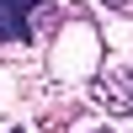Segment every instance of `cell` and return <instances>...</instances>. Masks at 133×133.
<instances>
[{
  "label": "cell",
  "instance_id": "obj_6",
  "mask_svg": "<svg viewBox=\"0 0 133 133\" xmlns=\"http://www.w3.org/2000/svg\"><path fill=\"white\" fill-rule=\"evenodd\" d=\"M16 133H21V128H16Z\"/></svg>",
  "mask_w": 133,
  "mask_h": 133
},
{
  "label": "cell",
  "instance_id": "obj_1",
  "mask_svg": "<svg viewBox=\"0 0 133 133\" xmlns=\"http://www.w3.org/2000/svg\"><path fill=\"white\" fill-rule=\"evenodd\" d=\"M48 0H0V43H16V37H32L27 21L43 16Z\"/></svg>",
  "mask_w": 133,
  "mask_h": 133
},
{
  "label": "cell",
  "instance_id": "obj_3",
  "mask_svg": "<svg viewBox=\"0 0 133 133\" xmlns=\"http://www.w3.org/2000/svg\"><path fill=\"white\" fill-rule=\"evenodd\" d=\"M101 5H107V11H128L133 0H101Z\"/></svg>",
  "mask_w": 133,
  "mask_h": 133
},
{
  "label": "cell",
  "instance_id": "obj_4",
  "mask_svg": "<svg viewBox=\"0 0 133 133\" xmlns=\"http://www.w3.org/2000/svg\"><path fill=\"white\" fill-rule=\"evenodd\" d=\"M91 133H112V128H91Z\"/></svg>",
  "mask_w": 133,
  "mask_h": 133
},
{
  "label": "cell",
  "instance_id": "obj_5",
  "mask_svg": "<svg viewBox=\"0 0 133 133\" xmlns=\"http://www.w3.org/2000/svg\"><path fill=\"white\" fill-rule=\"evenodd\" d=\"M128 112H133V96H128Z\"/></svg>",
  "mask_w": 133,
  "mask_h": 133
},
{
  "label": "cell",
  "instance_id": "obj_2",
  "mask_svg": "<svg viewBox=\"0 0 133 133\" xmlns=\"http://www.w3.org/2000/svg\"><path fill=\"white\" fill-rule=\"evenodd\" d=\"M91 96H96L112 117H123V112H128V96H133V75H101V80L91 85Z\"/></svg>",
  "mask_w": 133,
  "mask_h": 133
}]
</instances>
